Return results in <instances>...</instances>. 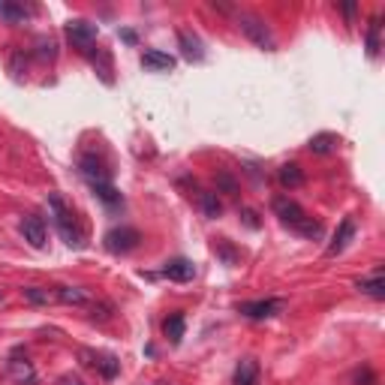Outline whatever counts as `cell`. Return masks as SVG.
Wrapping results in <instances>:
<instances>
[{
    "label": "cell",
    "instance_id": "obj_1",
    "mask_svg": "<svg viewBox=\"0 0 385 385\" xmlns=\"http://www.w3.org/2000/svg\"><path fill=\"white\" fill-rule=\"evenodd\" d=\"M235 22L241 27V34H244L253 46L265 48V52H274V48H277L274 34H271V27L265 24V18H259V15H253V13H238Z\"/></svg>",
    "mask_w": 385,
    "mask_h": 385
},
{
    "label": "cell",
    "instance_id": "obj_2",
    "mask_svg": "<svg viewBox=\"0 0 385 385\" xmlns=\"http://www.w3.org/2000/svg\"><path fill=\"white\" fill-rule=\"evenodd\" d=\"M48 205H52V211H55L57 229H60V235L66 238V244H69V247H82V232L76 229V223H73V214H69V211H66L64 199H60L57 192H52V196H48Z\"/></svg>",
    "mask_w": 385,
    "mask_h": 385
},
{
    "label": "cell",
    "instance_id": "obj_3",
    "mask_svg": "<svg viewBox=\"0 0 385 385\" xmlns=\"http://www.w3.org/2000/svg\"><path fill=\"white\" fill-rule=\"evenodd\" d=\"M139 241H141V235H139L136 229H130V226H120V229L106 232V250L115 253V256H124V253L136 250Z\"/></svg>",
    "mask_w": 385,
    "mask_h": 385
},
{
    "label": "cell",
    "instance_id": "obj_4",
    "mask_svg": "<svg viewBox=\"0 0 385 385\" xmlns=\"http://www.w3.org/2000/svg\"><path fill=\"white\" fill-rule=\"evenodd\" d=\"M271 208H274V214L280 217V223H286V226H292V229H301L304 223H307V214H304V208L298 205V202H292L289 196H274Z\"/></svg>",
    "mask_w": 385,
    "mask_h": 385
},
{
    "label": "cell",
    "instance_id": "obj_5",
    "mask_svg": "<svg viewBox=\"0 0 385 385\" xmlns=\"http://www.w3.org/2000/svg\"><path fill=\"white\" fill-rule=\"evenodd\" d=\"M283 307H286V301H280V298H262V301L238 304V313H244L247 319H271L277 313H283Z\"/></svg>",
    "mask_w": 385,
    "mask_h": 385
},
{
    "label": "cell",
    "instance_id": "obj_6",
    "mask_svg": "<svg viewBox=\"0 0 385 385\" xmlns=\"http://www.w3.org/2000/svg\"><path fill=\"white\" fill-rule=\"evenodd\" d=\"M66 36H69V43H73L76 48L88 52V48L97 43V24L85 22V18H73V22L66 24Z\"/></svg>",
    "mask_w": 385,
    "mask_h": 385
},
{
    "label": "cell",
    "instance_id": "obj_7",
    "mask_svg": "<svg viewBox=\"0 0 385 385\" xmlns=\"http://www.w3.org/2000/svg\"><path fill=\"white\" fill-rule=\"evenodd\" d=\"M18 232H22V238L34 250H43L46 247V223L39 220V217H34V214L22 217V223H18Z\"/></svg>",
    "mask_w": 385,
    "mask_h": 385
},
{
    "label": "cell",
    "instance_id": "obj_8",
    "mask_svg": "<svg viewBox=\"0 0 385 385\" xmlns=\"http://www.w3.org/2000/svg\"><path fill=\"white\" fill-rule=\"evenodd\" d=\"M82 358H85L88 368L99 370L106 379H115L118 370H120V361H118L115 356H97V352H90V349H82Z\"/></svg>",
    "mask_w": 385,
    "mask_h": 385
},
{
    "label": "cell",
    "instance_id": "obj_9",
    "mask_svg": "<svg viewBox=\"0 0 385 385\" xmlns=\"http://www.w3.org/2000/svg\"><path fill=\"white\" fill-rule=\"evenodd\" d=\"M352 238H356V220L346 217V220H343L340 226H337V232H334V238H331V244H328L326 253H328V256H337V253H343V250L349 247Z\"/></svg>",
    "mask_w": 385,
    "mask_h": 385
},
{
    "label": "cell",
    "instance_id": "obj_10",
    "mask_svg": "<svg viewBox=\"0 0 385 385\" xmlns=\"http://www.w3.org/2000/svg\"><path fill=\"white\" fill-rule=\"evenodd\" d=\"M178 60L166 55V52H157V48H148L145 55H141V66L145 69H154V73H169V69H175Z\"/></svg>",
    "mask_w": 385,
    "mask_h": 385
},
{
    "label": "cell",
    "instance_id": "obj_11",
    "mask_svg": "<svg viewBox=\"0 0 385 385\" xmlns=\"http://www.w3.org/2000/svg\"><path fill=\"white\" fill-rule=\"evenodd\" d=\"M259 361L256 358H244L238 361L235 368V377H232V385H259Z\"/></svg>",
    "mask_w": 385,
    "mask_h": 385
},
{
    "label": "cell",
    "instance_id": "obj_12",
    "mask_svg": "<svg viewBox=\"0 0 385 385\" xmlns=\"http://www.w3.org/2000/svg\"><path fill=\"white\" fill-rule=\"evenodd\" d=\"M163 274L175 283H187V280L196 277V265H192L190 259H172V262H166Z\"/></svg>",
    "mask_w": 385,
    "mask_h": 385
},
{
    "label": "cell",
    "instance_id": "obj_13",
    "mask_svg": "<svg viewBox=\"0 0 385 385\" xmlns=\"http://www.w3.org/2000/svg\"><path fill=\"white\" fill-rule=\"evenodd\" d=\"M6 370H9V377H13L15 382H22V385H30L34 382V364H30L27 358H22V356H13L6 361Z\"/></svg>",
    "mask_w": 385,
    "mask_h": 385
},
{
    "label": "cell",
    "instance_id": "obj_14",
    "mask_svg": "<svg viewBox=\"0 0 385 385\" xmlns=\"http://www.w3.org/2000/svg\"><path fill=\"white\" fill-rule=\"evenodd\" d=\"M340 145V136L337 133H316L310 141H307V148H310V154H334Z\"/></svg>",
    "mask_w": 385,
    "mask_h": 385
},
{
    "label": "cell",
    "instance_id": "obj_15",
    "mask_svg": "<svg viewBox=\"0 0 385 385\" xmlns=\"http://www.w3.org/2000/svg\"><path fill=\"white\" fill-rule=\"evenodd\" d=\"M356 289L361 292V295H370V298H385V277H382V271H377L373 277H364L356 283Z\"/></svg>",
    "mask_w": 385,
    "mask_h": 385
},
{
    "label": "cell",
    "instance_id": "obj_16",
    "mask_svg": "<svg viewBox=\"0 0 385 385\" xmlns=\"http://www.w3.org/2000/svg\"><path fill=\"white\" fill-rule=\"evenodd\" d=\"M277 181L286 190H298L301 184H304V172H301V166H295V163H286V166H280L277 169Z\"/></svg>",
    "mask_w": 385,
    "mask_h": 385
},
{
    "label": "cell",
    "instance_id": "obj_17",
    "mask_svg": "<svg viewBox=\"0 0 385 385\" xmlns=\"http://www.w3.org/2000/svg\"><path fill=\"white\" fill-rule=\"evenodd\" d=\"M178 43H181V48H184V57H190V60H202V43H199V36H192L190 30H178Z\"/></svg>",
    "mask_w": 385,
    "mask_h": 385
},
{
    "label": "cell",
    "instance_id": "obj_18",
    "mask_svg": "<svg viewBox=\"0 0 385 385\" xmlns=\"http://www.w3.org/2000/svg\"><path fill=\"white\" fill-rule=\"evenodd\" d=\"M55 298L60 304H88V295H85V289H78V286H57L55 289Z\"/></svg>",
    "mask_w": 385,
    "mask_h": 385
},
{
    "label": "cell",
    "instance_id": "obj_19",
    "mask_svg": "<svg viewBox=\"0 0 385 385\" xmlns=\"http://www.w3.org/2000/svg\"><path fill=\"white\" fill-rule=\"evenodd\" d=\"M163 331L172 343H181V337H184V313H172V316L163 322Z\"/></svg>",
    "mask_w": 385,
    "mask_h": 385
},
{
    "label": "cell",
    "instance_id": "obj_20",
    "mask_svg": "<svg viewBox=\"0 0 385 385\" xmlns=\"http://www.w3.org/2000/svg\"><path fill=\"white\" fill-rule=\"evenodd\" d=\"M199 208H202V214L211 217V220H217L220 217V199H217V192H199Z\"/></svg>",
    "mask_w": 385,
    "mask_h": 385
},
{
    "label": "cell",
    "instance_id": "obj_21",
    "mask_svg": "<svg viewBox=\"0 0 385 385\" xmlns=\"http://www.w3.org/2000/svg\"><path fill=\"white\" fill-rule=\"evenodd\" d=\"M379 30H382V18L379 15H373L370 18V24H368V55L370 57H377L379 55Z\"/></svg>",
    "mask_w": 385,
    "mask_h": 385
},
{
    "label": "cell",
    "instance_id": "obj_22",
    "mask_svg": "<svg viewBox=\"0 0 385 385\" xmlns=\"http://www.w3.org/2000/svg\"><path fill=\"white\" fill-rule=\"evenodd\" d=\"M82 172H85V178L90 181V184H103V181H108V175L103 172V166H99L94 157H85V160H82Z\"/></svg>",
    "mask_w": 385,
    "mask_h": 385
},
{
    "label": "cell",
    "instance_id": "obj_23",
    "mask_svg": "<svg viewBox=\"0 0 385 385\" xmlns=\"http://www.w3.org/2000/svg\"><path fill=\"white\" fill-rule=\"evenodd\" d=\"M0 15H4L6 22H13V24H22L24 15H27V9H24L22 4H9V0H0Z\"/></svg>",
    "mask_w": 385,
    "mask_h": 385
},
{
    "label": "cell",
    "instance_id": "obj_24",
    "mask_svg": "<svg viewBox=\"0 0 385 385\" xmlns=\"http://www.w3.org/2000/svg\"><path fill=\"white\" fill-rule=\"evenodd\" d=\"M22 295H24V301H30V304H52V301H57L55 292H48V289H43V286H24Z\"/></svg>",
    "mask_w": 385,
    "mask_h": 385
},
{
    "label": "cell",
    "instance_id": "obj_25",
    "mask_svg": "<svg viewBox=\"0 0 385 385\" xmlns=\"http://www.w3.org/2000/svg\"><path fill=\"white\" fill-rule=\"evenodd\" d=\"M94 192L106 202V205H118V202H120V192H118L115 187H111L108 181H103V184H94Z\"/></svg>",
    "mask_w": 385,
    "mask_h": 385
},
{
    "label": "cell",
    "instance_id": "obj_26",
    "mask_svg": "<svg viewBox=\"0 0 385 385\" xmlns=\"http://www.w3.org/2000/svg\"><path fill=\"white\" fill-rule=\"evenodd\" d=\"M356 385H377V377H373V370L370 368H361L356 373Z\"/></svg>",
    "mask_w": 385,
    "mask_h": 385
},
{
    "label": "cell",
    "instance_id": "obj_27",
    "mask_svg": "<svg viewBox=\"0 0 385 385\" xmlns=\"http://www.w3.org/2000/svg\"><path fill=\"white\" fill-rule=\"evenodd\" d=\"M57 52H55V43H52V39H39V57H48V60H52Z\"/></svg>",
    "mask_w": 385,
    "mask_h": 385
},
{
    "label": "cell",
    "instance_id": "obj_28",
    "mask_svg": "<svg viewBox=\"0 0 385 385\" xmlns=\"http://www.w3.org/2000/svg\"><path fill=\"white\" fill-rule=\"evenodd\" d=\"M217 184H220L223 190H226V192H235V181H232V178L226 175V172H223V175H217Z\"/></svg>",
    "mask_w": 385,
    "mask_h": 385
},
{
    "label": "cell",
    "instance_id": "obj_29",
    "mask_svg": "<svg viewBox=\"0 0 385 385\" xmlns=\"http://www.w3.org/2000/svg\"><path fill=\"white\" fill-rule=\"evenodd\" d=\"M57 385H85L82 379H78V377H73V373H66V377H60V382Z\"/></svg>",
    "mask_w": 385,
    "mask_h": 385
},
{
    "label": "cell",
    "instance_id": "obj_30",
    "mask_svg": "<svg viewBox=\"0 0 385 385\" xmlns=\"http://www.w3.org/2000/svg\"><path fill=\"white\" fill-rule=\"evenodd\" d=\"M343 13H346V18H352V15H356V4H346V6H343Z\"/></svg>",
    "mask_w": 385,
    "mask_h": 385
}]
</instances>
